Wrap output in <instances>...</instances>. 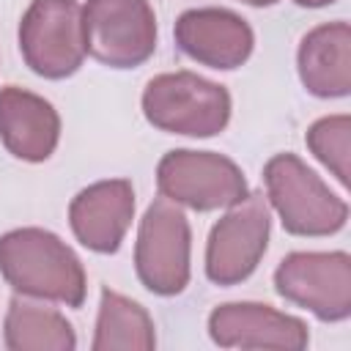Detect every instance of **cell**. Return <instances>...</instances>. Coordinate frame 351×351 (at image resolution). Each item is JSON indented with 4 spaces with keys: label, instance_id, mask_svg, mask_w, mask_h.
<instances>
[{
    "label": "cell",
    "instance_id": "1",
    "mask_svg": "<svg viewBox=\"0 0 351 351\" xmlns=\"http://www.w3.org/2000/svg\"><path fill=\"white\" fill-rule=\"evenodd\" d=\"M0 274L5 282L38 299L80 307L85 299V271L80 258L49 230L19 228L0 236Z\"/></svg>",
    "mask_w": 351,
    "mask_h": 351
},
{
    "label": "cell",
    "instance_id": "2",
    "mask_svg": "<svg viewBox=\"0 0 351 351\" xmlns=\"http://www.w3.org/2000/svg\"><path fill=\"white\" fill-rule=\"evenodd\" d=\"M263 181L282 228L293 236H329L348 219V206L293 154L271 156Z\"/></svg>",
    "mask_w": 351,
    "mask_h": 351
},
{
    "label": "cell",
    "instance_id": "3",
    "mask_svg": "<svg viewBox=\"0 0 351 351\" xmlns=\"http://www.w3.org/2000/svg\"><path fill=\"white\" fill-rule=\"evenodd\" d=\"M143 112L162 132L211 137L228 126L230 96L222 85L192 71H173L159 74L145 85Z\"/></svg>",
    "mask_w": 351,
    "mask_h": 351
},
{
    "label": "cell",
    "instance_id": "4",
    "mask_svg": "<svg viewBox=\"0 0 351 351\" xmlns=\"http://www.w3.org/2000/svg\"><path fill=\"white\" fill-rule=\"evenodd\" d=\"M82 44L90 58L112 69H134L156 49V16L148 0H88Z\"/></svg>",
    "mask_w": 351,
    "mask_h": 351
},
{
    "label": "cell",
    "instance_id": "5",
    "mask_svg": "<svg viewBox=\"0 0 351 351\" xmlns=\"http://www.w3.org/2000/svg\"><path fill=\"white\" fill-rule=\"evenodd\" d=\"M25 63L47 80L74 74L85 58L82 8L77 0H33L19 22Z\"/></svg>",
    "mask_w": 351,
    "mask_h": 351
},
{
    "label": "cell",
    "instance_id": "6",
    "mask_svg": "<svg viewBox=\"0 0 351 351\" xmlns=\"http://www.w3.org/2000/svg\"><path fill=\"white\" fill-rule=\"evenodd\" d=\"M162 197L184 203L195 211L230 208L250 195L244 173L222 154L211 151H170L156 167Z\"/></svg>",
    "mask_w": 351,
    "mask_h": 351
},
{
    "label": "cell",
    "instance_id": "7",
    "mask_svg": "<svg viewBox=\"0 0 351 351\" xmlns=\"http://www.w3.org/2000/svg\"><path fill=\"white\" fill-rule=\"evenodd\" d=\"M134 266L140 282L159 293H181L189 282V222L178 203L156 197L137 233Z\"/></svg>",
    "mask_w": 351,
    "mask_h": 351
},
{
    "label": "cell",
    "instance_id": "8",
    "mask_svg": "<svg viewBox=\"0 0 351 351\" xmlns=\"http://www.w3.org/2000/svg\"><path fill=\"white\" fill-rule=\"evenodd\" d=\"M274 288L321 321H343L351 315V258L348 252H291L274 271Z\"/></svg>",
    "mask_w": 351,
    "mask_h": 351
},
{
    "label": "cell",
    "instance_id": "9",
    "mask_svg": "<svg viewBox=\"0 0 351 351\" xmlns=\"http://www.w3.org/2000/svg\"><path fill=\"white\" fill-rule=\"evenodd\" d=\"M269 206L261 195H247L211 228L206 247V274L217 285L247 280L269 244Z\"/></svg>",
    "mask_w": 351,
    "mask_h": 351
},
{
    "label": "cell",
    "instance_id": "10",
    "mask_svg": "<svg viewBox=\"0 0 351 351\" xmlns=\"http://www.w3.org/2000/svg\"><path fill=\"white\" fill-rule=\"evenodd\" d=\"M208 332L211 340L225 348L302 351L310 340L304 321L255 302L219 304L208 315Z\"/></svg>",
    "mask_w": 351,
    "mask_h": 351
},
{
    "label": "cell",
    "instance_id": "11",
    "mask_svg": "<svg viewBox=\"0 0 351 351\" xmlns=\"http://www.w3.org/2000/svg\"><path fill=\"white\" fill-rule=\"evenodd\" d=\"M178 47L197 63L211 69H236L252 52L250 25L225 8H192L176 22Z\"/></svg>",
    "mask_w": 351,
    "mask_h": 351
},
{
    "label": "cell",
    "instance_id": "12",
    "mask_svg": "<svg viewBox=\"0 0 351 351\" xmlns=\"http://www.w3.org/2000/svg\"><path fill=\"white\" fill-rule=\"evenodd\" d=\"M134 189L126 178L96 181L69 206V222L80 244L93 252H115L132 225Z\"/></svg>",
    "mask_w": 351,
    "mask_h": 351
},
{
    "label": "cell",
    "instance_id": "13",
    "mask_svg": "<svg viewBox=\"0 0 351 351\" xmlns=\"http://www.w3.org/2000/svg\"><path fill=\"white\" fill-rule=\"evenodd\" d=\"M60 137V118L55 107L16 85L0 88V140L25 162H44Z\"/></svg>",
    "mask_w": 351,
    "mask_h": 351
},
{
    "label": "cell",
    "instance_id": "14",
    "mask_svg": "<svg viewBox=\"0 0 351 351\" xmlns=\"http://www.w3.org/2000/svg\"><path fill=\"white\" fill-rule=\"evenodd\" d=\"M299 77L304 88L321 99L346 96L351 90V27L348 22L318 25L302 38Z\"/></svg>",
    "mask_w": 351,
    "mask_h": 351
},
{
    "label": "cell",
    "instance_id": "15",
    "mask_svg": "<svg viewBox=\"0 0 351 351\" xmlns=\"http://www.w3.org/2000/svg\"><path fill=\"white\" fill-rule=\"evenodd\" d=\"M5 346L14 351H71L77 337L58 310L27 299H11L5 315Z\"/></svg>",
    "mask_w": 351,
    "mask_h": 351
},
{
    "label": "cell",
    "instance_id": "16",
    "mask_svg": "<svg viewBox=\"0 0 351 351\" xmlns=\"http://www.w3.org/2000/svg\"><path fill=\"white\" fill-rule=\"evenodd\" d=\"M156 346L151 315L132 299L104 288L93 351H151Z\"/></svg>",
    "mask_w": 351,
    "mask_h": 351
},
{
    "label": "cell",
    "instance_id": "17",
    "mask_svg": "<svg viewBox=\"0 0 351 351\" xmlns=\"http://www.w3.org/2000/svg\"><path fill=\"white\" fill-rule=\"evenodd\" d=\"M348 134H351V118L329 115L315 121L304 137L315 159L324 162L343 186H348Z\"/></svg>",
    "mask_w": 351,
    "mask_h": 351
},
{
    "label": "cell",
    "instance_id": "18",
    "mask_svg": "<svg viewBox=\"0 0 351 351\" xmlns=\"http://www.w3.org/2000/svg\"><path fill=\"white\" fill-rule=\"evenodd\" d=\"M293 3L307 5V8H318V5H329V3H335V0H293Z\"/></svg>",
    "mask_w": 351,
    "mask_h": 351
},
{
    "label": "cell",
    "instance_id": "19",
    "mask_svg": "<svg viewBox=\"0 0 351 351\" xmlns=\"http://www.w3.org/2000/svg\"><path fill=\"white\" fill-rule=\"evenodd\" d=\"M241 3H247V5H274L277 0H241Z\"/></svg>",
    "mask_w": 351,
    "mask_h": 351
}]
</instances>
